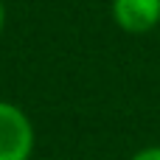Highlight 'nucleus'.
Instances as JSON below:
<instances>
[{
	"label": "nucleus",
	"mask_w": 160,
	"mask_h": 160,
	"mask_svg": "<svg viewBox=\"0 0 160 160\" xmlns=\"http://www.w3.org/2000/svg\"><path fill=\"white\" fill-rule=\"evenodd\" d=\"M129 160H160V146H146V149H138Z\"/></svg>",
	"instance_id": "3"
},
{
	"label": "nucleus",
	"mask_w": 160,
	"mask_h": 160,
	"mask_svg": "<svg viewBox=\"0 0 160 160\" xmlns=\"http://www.w3.org/2000/svg\"><path fill=\"white\" fill-rule=\"evenodd\" d=\"M110 11L127 34H149L160 25V0H112Z\"/></svg>",
	"instance_id": "2"
},
{
	"label": "nucleus",
	"mask_w": 160,
	"mask_h": 160,
	"mask_svg": "<svg viewBox=\"0 0 160 160\" xmlns=\"http://www.w3.org/2000/svg\"><path fill=\"white\" fill-rule=\"evenodd\" d=\"M37 132L22 107L0 101V160H31Z\"/></svg>",
	"instance_id": "1"
},
{
	"label": "nucleus",
	"mask_w": 160,
	"mask_h": 160,
	"mask_svg": "<svg viewBox=\"0 0 160 160\" xmlns=\"http://www.w3.org/2000/svg\"><path fill=\"white\" fill-rule=\"evenodd\" d=\"M3 28H6V3L0 0V34H3Z\"/></svg>",
	"instance_id": "4"
}]
</instances>
